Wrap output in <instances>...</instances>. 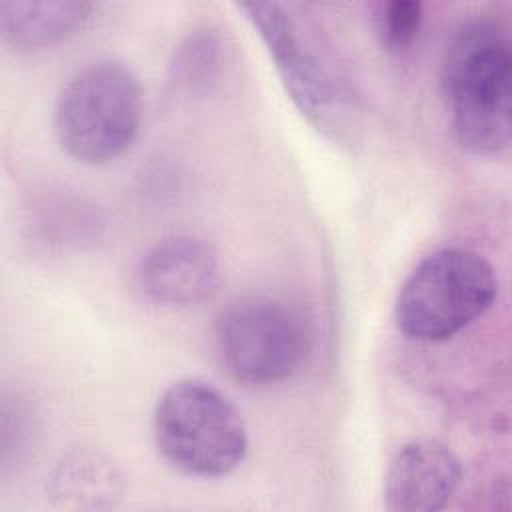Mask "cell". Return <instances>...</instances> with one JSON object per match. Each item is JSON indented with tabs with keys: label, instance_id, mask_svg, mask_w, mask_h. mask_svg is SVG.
Listing matches in <instances>:
<instances>
[{
	"label": "cell",
	"instance_id": "obj_1",
	"mask_svg": "<svg viewBox=\"0 0 512 512\" xmlns=\"http://www.w3.org/2000/svg\"><path fill=\"white\" fill-rule=\"evenodd\" d=\"M456 142L474 156H496L512 136V48L502 26L468 20L450 36L440 68Z\"/></svg>",
	"mask_w": 512,
	"mask_h": 512
},
{
	"label": "cell",
	"instance_id": "obj_2",
	"mask_svg": "<svg viewBox=\"0 0 512 512\" xmlns=\"http://www.w3.org/2000/svg\"><path fill=\"white\" fill-rule=\"evenodd\" d=\"M152 432L160 456L188 476H226L248 452L240 410L200 378H180L164 388L154 406Z\"/></svg>",
	"mask_w": 512,
	"mask_h": 512
},
{
	"label": "cell",
	"instance_id": "obj_3",
	"mask_svg": "<svg viewBox=\"0 0 512 512\" xmlns=\"http://www.w3.org/2000/svg\"><path fill=\"white\" fill-rule=\"evenodd\" d=\"M142 88L122 62L102 58L78 68L60 88L54 130L60 146L86 164L118 158L136 138Z\"/></svg>",
	"mask_w": 512,
	"mask_h": 512
},
{
	"label": "cell",
	"instance_id": "obj_4",
	"mask_svg": "<svg viewBox=\"0 0 512 512\" xmlns=\"http://www.w3.org/2000/svg\"><path fill=\"white\" fill-rule=\"evenodd\" d=\"M498 294L492 264L474 250L440 248L398 290L394 318L416 340H444L482 316Z\"/></svg>",
	"mask_w": 512,
	"mask_h": 512
},
{
	"label": "cell",
	"instance_id": "obj_5",
	"mask_svg": "<svg viewBox=\"0 0 512 512\" xmlns=\"http://www.w3.org/2000/svg\"><path fill=\"white\" fill-rule=\"evenodd\" d=\"M214 342L232 378L266 386L302 368L312 348V328L304 312L282 298L246 296L220 312Z\"/></svg>",
	"mask_w": 512,
	"mask_h": 512
},
{
	"label": "cell",
	"instance_id": "obj_6",
	"mask_svg": "<svg viewBox=\"0 0 512 512\" xmlns=\"http://www.w3.org/2000/svg\"><path fill=\"white\" fill-rule=\"evenodd\" d=\"M296 108L324 134L340 138L348 118L346 94L296 14L280 2H242Z\"/></svg>",
	"mask_w": 512,
	"mask_h": 512
},
{
	"label": "cell",
	"instance_id": "obj_7",
	"mask_svg": "<svg viewBox=\"0 0 512 512\" xmlns=\"http://www.w3.org/2000/svg\"><path fill=\"white\" fill-rule=\"evenodd\" d=\"M220 282L216 248L192 234H174L154 242L136 264L140 292L158 304L184 306L210 296Z\"/></svg>",
	"mask_w": 512,
	"mask_h": 512
},
{
	"label": "cell",
	"instance_id": "obj_8",
	"mask_svg": "<svg viewBox=\"0 0 512 512\" xmlns=\"http://www.w3.org/2000/svg\"><path fill=\"white\" fill-rule=\"evenodd\" d=\"M462 482L458 456L440 440L414 438L402 444L384 474V506L390 512H436Z\"/></svg>",
	"mask_w": 512,
	"mask_h": 512
},
{
	"label": "cell",
	"instance_id": "obj_9",
	"mask_svg": "<svg viewBox=\"0 0 512 512\" xmlns=\"http://www.w3.org/2000/svg\"><path fill=\"white\" fill-rule=\"evenodd\" d=\"M124 474L102 450L78 446L64 452L46 480V496L64 510H110L124 496Z\"/></svg>",
	"mask_w": 512,
	"mask_h": 512
},
{
	"label": "cell",
	"instance_id": "obj_10",
	"mask_svg": "<svg viewBox=\"0 0 512 512\" xmlns=\"http://www.w3.org/2000/svg\"><path fill=\"white\" fill-rule=\"evenodd\" d=\"M92 8L84 0H2V38L18 50L50 46L80 28Z\"/></svg>",
	"mask_w": 512,
	"mask_h": 512
},
{
	"label": "cell",
	"instance_id": "obj_11",
	"mask_svg": "<svg viewBox=\"0 0 512 512\" xmlns=\"http://www.w3.org/2000/svg\"><path fill=\"white\" fill-rule=\"evenodd\" d=\"M224 42L218 30L198 28L190 32L174 50L170 80L190 94H206L220 76Z\"/></svg>",
	"mask_w": 512,
	"mask_h": 512
},
{
	"label": "cell",
	"instance_id": "obj_12",
	"mask_svg": "<svg viewBox=\"0 0 512 512\" xmlns=\"http://www.w3.org/2000/svg\"><path fill=\"white\" fill-rule=\"evenodd\" d=\"M424 6L418 0H390L380 4L378 30L382 40L392 50L408 48L422 26Z\"/></svg>",
	"mask_w": 512,
	"mask_h": 512
}]
</instances>
